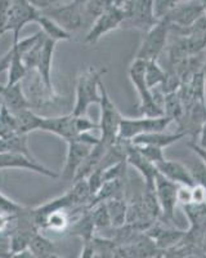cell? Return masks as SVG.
<instances>
[{
	"label": "cell",
	"instance_id": "1",
	"mask_svg": "<svg viewBox=\"0 0 206 258\" xmlns=\"http://www.w3.org/2000/svg\"><path fill=\"white\" fill-rule=\"evenodd\" d=\"M106 73L107 69L105 68H88L80 74L76 84V100L71 114L75 116H82L86 115L89 106L99 103V85Z\"/></svg>",
	"mask_w": 206,
	"mask_h": 258
},
{
	"label": "cell",
	"instance_id": "2",
	"mask_svg": "<svg viewBox=\"0 0 206 258\" xmlns=\"http://www.w3.org/2000/svg\"><path fill=\"white\" fill-rule=\"evenodd\" d=\"M144 66H146V61L134 58V61L130 63L129 68V79L139 97L138 110L143 116H164L162 105L156 100V97H155L153 92L148 88L146 79H144Z\"/></svg>",
	"mask_w": 206,
	"mask_h": 258
},
{
	"label": "cell",
	"instance_id": "3",
	"mask_svg": "<svg viewBox=\"0 0 206 258\" xmlns=\"http://www.w3.org/2000/svg\"><path fill=\"white\" fill-rule=\"evenodd\" d=\"M120 7L124 16L121 29H136L146 34L159 22L152 0H128Z\"/></svg>",
	"mask_w": 206,
	"mask_h": 258
},
{
	"label": "cell",
	"instance_id": "4",
	"mask_svg": "<svg viewBox=\"0 0 206 258\" xmlns=\"http://www.w3.org/2000/svg\"><path fill=\"white\" fill-rule=\"evenodd\" d=\"M99 106H100V119L99 129L100 137L99 141L106 146H111L119 140V132H120V124L123 120V115L118 110L116 105L112 102L111 97L107 92L103 82L99 85Z\"/></svg>",
	"mask_w": 206,
	"mask_h": 258
},
{
	"label": "cell",
	"instance_id": "5",
	"mask_svg": "<svg viewBox=\"0 0 206 258\" xmlns=\"http://www.w3.org/2000/svg\"><path fill=\"white\" fill-rule=\"evenodd\" d=\"M21 87L30 109H47L59 100L54 89H50L36 70H29L21 82Z\"/></svg>",
	"mask_w": 206,
	"mask_h": 258
},
{
	"label": "cell",
	"instance_id": "6",
	"mask_svg": "<svg viewBox=\"0 0 206 258\" xmlns=\"http://www.w3.org/2000/svg\"><path fill=\"white\" fill-rule=\"evenodd\" d=\"M169 35H170V26L168 21L161 18L150 31L144 34L136 58L143 61H159L160 56L166 49Z\"/></svg>",
	"mask_w": 206,
	"mask_h": 258
},
{
	"label": "cell",
	"instance_id": "7",
	"mask_svg": "<svg viewBox=\"0 0 206 258\" xmlns=\"http://www.w3.org/2000/svg\"><path fill=\"white\" fill-rule=\"evenodd\" d=\"M40 12L52 18L54 22H57L62 29L71 35H74L75 32L82 30L84 26L88 27L85 15H84V8H82V6L74 3V2L61 4V6L49 7V8L40 11Z\"/></svg>",
	"mask_w": 206,
	"mask_h": 258
},
{
	"label": "cell",
	"instance_id": "8",
	"mask_svg": "<svg viewBox=\"0 0 206 258\" xmlns=\"http://www.w3.org/2000/svg\"><path fill=\"white\" fill-rule=\"evenodd\" d=\"M171 123L173 120L165 115L159 117L143 116L138 117V119L123 117L120 124V132H119V140L132 141L137 136L153 132H164Z\"/></svg>",
	"mask_w": 206,
	"mask_h": 258
},
{
	"label": "cell",
	"instance_id": "9",
	"mask_svg": "<svg viewBox=\"0 0 206 258\" xmlns=\"http://www.w3.org/2000/svg\"><path fill=\"white\" fill-rule=\"evenodd\" d=\"M178 186L179 185L157 173L156 179H155V194H156L157 202L161 209L160 221L165 225L174 226V212H175V207L178 206Z\"/></svg>",
	"mask_w": 206,
	"mask_h": 258
},
{
	"label": "cell",
	"instance_id": "10",
	"mask_svg": "<svg viewBox=\"0 0 206 258\" xmlns=\"http://www.w3.org/2000/svg\"><path fill=\"white\" fill-rule=\"evenodd\" d=\"M205 15L202 0H185L177 4L164 16L170 29H187Z\"/></svg>",
	"mask_w": 206,
	"mask_h": 258
},
{
	"label": "cell",
	"instance_id": "11",
	"mask_svg": "<svg viewBox=\"0 0 206 258\" xmlns=\"http://www.w3.org/2000/svg\"><path fill=\"white\" fill-rule=\"evenodd\" d=\"M123 18V11H121L120 6L114 4L112 7H110L106 12H103L102 15L93 22V25L89 27L85 38H84V43L90 45L97 44L98 41H99L103 36L107 35L109 32L121 29Z\"/></svg>",
	"mask_w": 206,
	"mask_h": 258
},
{
	"label": "cell",
	"instance_id": "12",
	"mask_svg": "<svg viewBox=\"0 0 206 258\" xmlns=\"http://www.w3.org/2000/svg\"><path fill=\"white\" fill-rule=\"evenodd\" d=\"M39 15H40V11L31 6L27 0L13 2L6 26V31H11L13 34V43L20 40V34L25 26L33 22L35 24Z\"/></svg>",
	"mask_w": 206,
	"mask_h": 258
},
{
	"label": "cell",
	"instance_id": "13",
	"mask_svg": "<svg viewBox=\"0 0 206 258\" xmlns=\"http://www.w3.org/2000/svg\"><path fill=\"white\" fill-rule=\"evenodd\" d=\"M4 169H26L49 178H59L58 172L47 168L35 158H30L22 154L0 153V170Z\"/></svg>",
	"mask_w": 206,
	"mask_h": 258
},
{
	"label": "cell",
	"instance_id": "14",
	"mask_svg": "<svg viewBox=\"0 0 206 258\" xmlns=\"http://www.w3.org/2000/svg\"><path fill=\"white\" fill-rule=\"evenodd\" d=\"M91 149H93L91 145L86 144L81 140L67 142V156H66L63 170H62V173H59V178L63 179V182L72 183L77 174V170L81 167L82 161L89 155Z\"/></svg>",
	"mask_w": 206,
	"mask_h": 258
},
{
	"label": "cell",
	"instance_id": "15",
	"mask_svg": "<svg viewBox=\"0 0 206 258\" xmlns=\"http://www.w3.org/2000/svg\"><path fill=\"white\" fill-rule=\"evenodd\" d=\"M161 254V250L146 232H139L130 243L118 249L119 258H156Z\"/></svg>",
	"mask_w": 206,
	"mask_h": 258
},
{
	"label": "cell",
	"instance_id": "16",
	"mask_svg": "<svg viewBox=\"0 0 206 258\" xmlns=\"http://www.w3.org/2000/svg\"><path fill=\"white\" fill-rule=\"evenodd\" d=\"M144 232L155 241V244L161 252L179 245L185 235V231L175 229L174 226L165 225L160 220L156 221L150 229H147Z\"/></svg>",
	"mask_w": 206,
	"mask_h": 258
},
{
	"label": "cell",
	"instance_id": "17",
	"mask_svg": "<svg viewBox=\"0 0 206 258\" xmlns=\"http://www.w3.org/2000/svg\"><path fill=\"white\" fill-rule=\"evenodd\" d=\"M40 131L48 133H53L58 136L66 142L75 141L79 138V133L76 131L75 115L67 114L54 117H44L41 123Z\"/></svg>",
	"mask_w": 206,
	"mask_h": 258
},
{
	"label": "cell",
	"instance_id": "18",
	"mask_svg": "<svg viewBox=\"0 0 206 258\" xmlns=\"http://www.w3.org/2000/svg\"><path fill=\"white\" fill-rule=\"evenodd\" d=\"M127 163L128 165H132L133 168L138 170L142 178L144 179V187L155 190V179L159 173L156 165L144 158L139 153V150L130 141L128 142L127 146Z\"/></svg>",
	"mask_w": 206,
	"mask_h": 258
},
{
	"label": "cell",
	"instance_id": "19",
	"mask_svg": "<svg viewBox=\"0 0 206 258\" xmlns=\"http://www.w3.org/2000/svg\"><path fill=\"white\" fill-rule=\"evenodd\" d=\"M157 172L165 178H168L169 181L177 183V185L183 186H194L193 178L191 176L188 167H185L183 163L177 160H165L160 161L159 164H156Z\"/></svg>",
	"mask_w": 206,
	"mask_h": 258
},
{
	"label": "cell",
	"instance_id": "20",
	"mask_svg": "<svg viewBox=\"0 0 206 258\" xmlns=\"http://www.w3.org/2000/svg\"><path fill=\"white\" fill-rule=\"evenodd\" d=\"M56 41L45 38L44 43H43V48H41L40 56H39L38 63H36V68L34 69V70L38 71L41 79L44 80L45 84L50 89H54L53 80H52V69H53V56L54 50H56Z\"/></svg>",
	"mask_w": 206,
	"mask_h": 258
},
{
	"label": "cell",
	"instance_id": "21",
	"mask_svg": "<svg viewBox=\"0 0 206 258\" xmlns=\"http://www.w3.org/2000/svg\"><path fill=\"white\" fill-rule=\"evenodd\" d=\"M0 98L3 101L4 107L8 109L12 114H16L21 110L30 109L29 102H27L22 87H21V83L15 85L0 84Z\"/></svg>",
	"mask_w": 206,
	"mask_h": 258
},
{
	"label": "cell",
	"instance_id": "22",
	"mask_svg": "<svg viewBox=\"0 0 206 258\" xmlns=\"http://www.w3.org/2000/svg\"><path fill=\"white\" fill-rule=\"evenodd\" d=\"M185 136L187 135L184 132H179V131L177 133H165L164 131V132H153L137 136L130 142L136 146H155L165 149V147L170 146V145L182 140Z\"/></svg>",
	"mask_w": 206,
	"mask_h": 258
},
{
	"label": "cell",
	"instance_id": "23",
	"mask_svg": "<svg viewBox=\"0 0 206 258\" xmlns=\"http://www.w3.org/2000/svg\"><path fill=\"white\" fill-rule=\"evenodd\" d=\"M67 231L70 235H74V236H79V238L84 239V244H88L91 239L94 238L95 226L93 220H91L89 209L85 212H82L79 217L75 218V220L71 222Z\"/></svg>",
	"mask_w": 206,
	"mask_h": 258
},
{
	"label": "cell",
	"instance_id": "24",
	"mask_svg": "<svg viewBox=\"0 0 206 258\" xmlns=\"http://www.w3.org/2000/svg\"><path fill=\"white\" fill-rule=\"evenodd\" d=\"M15 120L17 132L20 135H27L34 131H40L41 123H43V116H39L36 112L33 111V109H25L21 111L16 112Z\"/></svg>",
	"mask_w": 206,
	"mask_h": 258
},
{
	"label": "cell",
	"instance_id": "25",
	"mask_svg": "<svg viewBox=\"0 0 206 258\" xmlns=\"http://www.w3.org/2000/svg\"><path fill=\"white\" fill-rule=\"evenodd\" d=\"M35 24H38L39 26H40L41 32L44 34L45 38L56 41V43H58V41L71 40V39H72V35H71V34H68L67 31H65V30L62 29L57 22H54L52 18L43 15L41 12L40 15H39Z\"/></svg>",
	"mask_w": 206,
	"mask_h": 258
},
{
	"label": "cell",
	"instance_id": "26",
	"mask_svg": "<svg viewBox=\"0 0 206 258\" xmlns=\"http://www.w3.org/2000/svg\"><path fill=\"white\" fill-rule=\"evenodd\" d=\"M162 110H164V115L168 116L169 119H171L173 121L179 125H182L183 120H184V107H183V103L179 98V94L178 92L175 93L166 94L164 97V103H162Z\"/></svg>",
	"mask_w": 206,
	"mask_h": 258
},
{
	"label": "cell",
	"instance_id": "27",
	"mask_svg": "<svg viewBox=\"0 0 206 258\" xmlns=\"http://www.w3.org/2000/svg\"><path fill=\"white\" fill-rule=\"evenodd\" d=\"M106 207L111 218L112 227H121L127 223L128 200L127 198H115L106 200Z\"/></svg>",
	"mask_w": 206,
	"mask_h": 258
},
{
	"label": "cell",
	"instance_id": "28",
	"mask_svg": "<svg viewBox=\"0 0 206 258\" xmlns=\"http://www.w3.org/2000/svg\"><path fill=\"white\" fill-rule=\"evenodd\" d=\"M115 198H125V179L105 181L94 197V204L98 202H106Z\"/></svg>",
	"mask_w": 206,
	"mask_h": 258
},
{
	"label": "cell",
	"instance_id": "29",
	"mask_svg": "<svg viewBox=\"0 0 206 258\" xmlns=\"http://www.w3.org/2000/svg\"><path fill=\"white\" fill-rule=\"evenodd\" d=\"M93 248V253L98 258H116L118 257L119 246L111 238H102V236H94L89 241Z\"/></svg>",
	"mask_w": 206,
	"mask_h": 258
},
{
	"label": "cell",
	"instance_id": "30",
	"mask_svg": "<svg viewBox=\"0 0 206 258\" xmlns=\"http://www.w3.org/2000/svg\"><path fill=\"white\" fill-rule=\"evenodd\" d=\"M115 4L114 0H88L82 8H84V15H85L86 25L89 27L93 25L95 20L102 15L103 12H106L110 7H112Z\"/></svg>",
	"mask_w": 206,
	"mask_h": 258
},
{
	"label": "cell",
	"instance_id": "31",
	"mask_svg": "<svg viewBox=\"0 0 206 258\" xmlns=\"http://www.w3.org/2000/svg\"><path fill=\"white\" fill-rule=\"evenodd\" d=\"M29 249L33 252V254L36 258H50L56 253V250H54V244L47 236L41 234L40 231L36 232V235L33 238V240H31Z\"/></svg>",
	"mask_w": 206,
	"mask_h": 258
},
{
	"label": "cell",
	"instance_id": "32",
	"mask_svg": "<svg viewBox=\"0 0 206 258\" xmlns=\"http://www.w3.org/2000/svg\"><path fill=\"white\" fill-rule=\"evenodd\" d=\"M144 79L151 91L159 88L165 79V70L160 66L159 61H146Z\"/></svg>",
	"mask_w": 206,
	"mask_h": 258
},
{
	"label": "cell",
	"instance_id": "33",
	"mask_svg": "<svg viewBox=\"0 0 206 258\" xmlns=\"http://www.w3.org/2000/svg\"><path fill=\"white\" fill-rule=\"evenodd\" d=\"M89 212H90L91 220H93V222H94L95 231L112 229L111 218H110L109 211H107L106 203L105 202L95 203V204L91 206V208L89 209Z\"/></svg>",
	"mask_w": 206,
	"mask_h": 258
},
{
	"label": "cell",
	"instance_id": "34",
	"mask_svg": "<svg viewBox=\"0 0 206 258\" xmlns=\"http://www.w3.org/2000/svg\"><path fill=\"white\" fill-rule=\"evenodd\" d=\"M127 160H120L118 163L109 165L103 169V178L105 181H112V179H125L127 177Z\"/></svg>",
	"mask_w": 206,
	"mask_h": 258
},
{
	"label": "cell",
	"instance_id": "35",
	"mask_svg": "<svg viewBox=\"0 0 206 258\" xmlns=\"http://www.w3.org/2000/svg\"><path fill=\"white\" fill-rule=\"evenodd\" d=\"M189 172H191V176L193 178L194 185L202 186L206 188V165L203 164L202 161L198 159V160H194L191 165L188 167Z\"/></svg>",
	"mask_w": 206,
	"mask_h": 258
},
{
	"label": "cell",
	"instance_id": "36",
	"mask_svg": "<svg viewBox=\"0 0 206 258\" xmlns=\"http://www.w3.org/2000/svg\"><path fill=\"white\" fill-rule=\"evenodd\" d=\"M136 146V145H134ZM137 149L139 150V153L144 156V158L147 159L148 161L153 163V164L156 165L159 164L160 161L165 160V154H164V149H160V147H155V146H136Z\"/></svg>",
	"mask_w": 206,
	"mask_h": 258
},
{
	"label": "cell",
	"instance_id": "37",
	"mask_svg": "<svg viewBox=\"0 0 206 258\" xmlns=\"http://www.w3.org/2000/svg\"><path fill=\"white\" fill-rule=\"evenodd\" d=\"M152 2L155 16L157 17V20H161L173 7L182 3V2H185V0H152Z\"/></svg>",
	"mask_w": 206,
	"mask_h": 258
},
{
	"label": "cell",
	"instance_id": "38",
	"mask_svg": "<svg viewBox=\"0 0 206 258\" xmlns=\"http://www.w3.org/2000/svg\"><path fill=\"white\" fill-rule=\"evenodd\" d=\"M15 0H0V34H6L7 21Z\"/></svg>",
	"mask_w": 206,
	"mask_h": 258
},
{
	"label": "cell",
	"instance_id": "39",
	"mask_svg": "<svg viewBox=\"0 0 206 258\" xmlns=\"http://www.w3.org/2000/svg\"><path fill=\"white\" fill-rule=\"evenodd\" d=\"M177 199L178 204H180V207L192 203V186H178Z\"/></svg>",
	"mask_w": 206,
	"mask_h": 258
},
{
	"label": "cell",
	"instance_id": "40",
	"mask_svg": "<svg viewBox=\"0 0 206 258\" xmlns=\"http://www.w3.org/2000/svg\"><path fill=\"white\" fill-rule=\"evenodd\" d=\"M206 202V188L202 186H192V203H205Z\"/></svg>",
	"mask_w": 206,
	"mask_h": 258
},
{
	"label": "cell",
	"instance_id": "41",
	"mask_svg": "<svg viewBox=\"0 0 206 258\" xmlns=\"http://www.w3.org/2000/svg\"><path fill=\"white\" fill-rule=\"evenodd\" d=\"M187 146L193 151L196 155L198 156L203 164L206 165V147H202L200 144H196V141H188L187 142Z\"/></svg>",
	"mask_w": 206,
	"mask_h": 258
},
{
	"label": "cell",
	"instance_id": "42",
	"mask_svg": "<svg viewBox=\"0 0 206 258\" xmlns=\"http://www.w3.org/2000/svg\"><path fill=\"white\" fill-rule=\"evenodd\" d=\"M33 7H35L38 11H44V9L49 8V3L48 0H27Z\"/></svg>",
	"mask_w": 206,
	"mask_h": 258
},
{
	"label": "cell",
	"instance_id": "43",
	"mask_svg": "<svg viewBox=\"0 0 206 258\" xmlns=\"http://www.w3.org/2000/svg\"><path fill=\"white\" fill-rule=\"evenodd\" d=\"M9 258H36V257L33 254L31 250L27 249V250H24V252L13 253V254H11V257Z\"/></svg>",
	"mask_w": 206,
	"mask_h": 258
},
{
	"label": "cell",
	"instance_id": "44",
	"mask_svg": "<svg viewBox=\"0 0 206 258\" xmlns=\"http://www.w3.org/2000/svg\"><path fill=\"white\" fill-rule=\"evenodd\" d=\"M93 254H94V253H93V248H91L90 244L88 243L84 245V249H82L80 258H91L93 257Z\"/></svg>",
	"mask_w": 206,
	"mask_h": 258
},
{
	"label": "cell",
	"instance_id": "45",
	"mask_svg": "<svg viewBox=\"0 0 206 258\" xmlns=\"http://www.w3.org/2000/svg\"><path fill=\"white\" fill-rule=\"evenodd\" d=\"M198 144L202 147H206V120L203 121V124L201 125L200 129V142Z\"/></svg>",
	"mask_w": 206,
	"mask_h": 258
},
{
	"label": "cell",
	"instance_id": "46",
	"mask_svg": "<svg viewBox=\"0 0 206 258\" xmlns=\"http://www.w3.org/2000/svg\"><path fill=\"white\" fill-rule=\"evenodd\" d=\"M198 253H202V254H206V230L203 232L202 238L200 240V245H198Z\"/></svg>",
	"mask_w": 206,
	"mask_h": 258
},
{
	"label": "cell",
	"instance_id": "47",
	"mask_svg": "<svg viewBox=\"0 0 206 258\" xmlns=\"http://www.w3.org/2000/svg\"><path fill=\"white\" fill-rule=\"evenodd\" d=\"M71 2H72V0H48L49 7L61 6V4H67V3H71Z\"/></svg>",
	"mask_w": 206,
	"mask_h": 258
},
{
	"label": "cell",
	"instance_id": "48",
	"mask_svg": "<svg viewBox=\"0 0 206 258\" xmlns=\"http://www.w3.org/2000/svg\"><path fill=\"white\" fill-rule=\"evenodd\" d=\"M72 2H74V3H76V4H80V6H84V4H85L88 0H72Z\"/></svg>",
	"mask_w": 206,
	"mask_h": 258
},
{
	"label": "cell",
	"instance_id": "49",
	"mask_svg": "<svg viewBox=\"0 0 206 258\" xmlns=\"http://www.w3.org/2000/svg\"><path fill=\"white\" fill-rule=\"evenodd\" d=\"M114 2H115L116 6H120V4H123V3H125V2H128V0H114Z\"/></svg>",
	"mask_w": 206,
	"mask_h": 258
},
{
	"label": "cell",
	"instance_id": "50",
	"mask_svg": "<svg viewBox=\"0 0 206 258\" xmlns=\"http://www.w3.org/2000/svg\"><path fill=\"white\" fill-rule=\"evenodd\" d=\"M2 107H3V101H2V98H0V110H2Z\"/></svg>",
	"mask_w": 206,
	"mask_h": 258
},
{
	"label": "cell",
	"instance_id": "51",
	"mask_svg": "<svg viewBox=\"0 0 206 258\" xmlns=\"http://www.w3.org/2000/svg\"><path fill=\"white\" fill-rule=\"evenodd\" d=\"M91 258H98V257H97V255H94V254H93V257H91Z\"/></svg>",
	"mask_w": 206,
	"mask_h": 258
},
{
	"label": "cell",
	"instance_id": "52",
	"mask_svg": "<svg viewBox=\"0 0 206 258\" xmlns=\"http://www.w3.org/2000/svg\"><path fill=\"white\" fill-rule=\"evenodd\" d=\"M2 35H3V34H0V36H2Z\"/></svg>",
	"mask_w": 206,
	"mask_h": 258
}]
</instances>
